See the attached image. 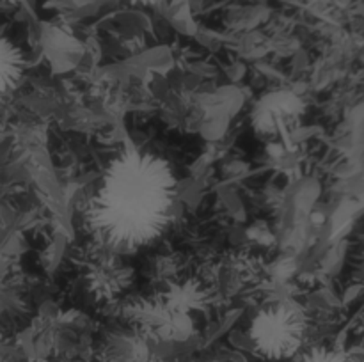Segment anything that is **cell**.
I'll list each match as a JSON object with an SVG mask.
<instances>
[{
  "label": "cell",
  "mask_w": 364,
  "mask_h": 362,
  "mask_svg": "<svg viewBox=\"0 0 364 362\" xmlns=\"http://www.w3.org/2000/svg\"><path fill=\"white\" fill-rule=\"evenodd\" d=\"M176 199L171 163L156 153L130 148L107 167L89 206V224L105 247L137 251L166 233Z\"/></svg>",
  "instance_id": "1"
},
{
  "label": "cell",
  "mask_w": 364,
  "mask_h": 362,
  "mask_svg": "<svg viewBox=\"0 0 364 362\" xmlns=\"http://www.w3.org/2000/svg\"><path fill=\"white\" fill-rule=\"evenodd\" d=\"M306 316L297 304L274 302L256 312L249 325V339L263 357L283 361L299 353L306 337Z\"/></svg>",
  "instance_id": "2"
},
{
  "label": "cell",
  "mask_w": 364,
  "mask_h": 362,
  "mask_svg": "<svg viewBox=\"0 0 364 362\" xmlns=\"http://www.w3.org/2000/svg\"><path fill=\"white\" fill-rule=\"evenodd\" d=\"M302 112V102L288 91L270 92L263 96L252 112L255 126L263 133L283 130L288 121L295 119Z\"/></svg>",
  "instance_id": "3"
},
{
  "label": "cell",
  "mask_w": 364,
  "mask_h": 362,
  "mask_svg": "<svg viewBox=\"0 0 364 362\" xmlns=\"http://www.w3.org/2000/svg\"><path fill=\"white\" fill-rule=\"evenodd\" d=\"M23 67L25 60L21 50L11 39L0 35V96L20 82Z\"/></svg>",
  "instance_id": "4"
},
{
  "label": "cell",
  "mask_w": 364,
  "mask_h": 362,
  "mask_svg": "<svg viewBox=\"0 0 364 362\" xmlns=\"http://www.w3.org/2000/svg\"><path fill=\"white\" fill-rule=\"evenodd\" d=\"M299 362H352L345 351L333 346H316L301 355Z\"/></svg>",
  "instance_id": "5"
},
{
  "label": "cell",
  "mask_w": 364,
  "mask_h": 362,
  "mask_svg": "<svg viewBox=\"0 0 364 362\" xmlns=\"http://www.w3.org/2000/svg\"><path fill=\"white\" fill-rule=\"evenodd\" d=\"M128 4H134V6H159V4L166 2V0H124Z\"/></svg>",
  "instance_id": "6"
},
{
  "label": "cell",
  "mask_w": 364,
  "mask_h": 362,
  "mask_svg": "<svg viewBox=\"0 0 364 362\" xmlns=\"http://www.w3.org/2000/svg\"><path fill=\"white\" fill-rule=\"evenodd\" d=\"M0 99H2V96H0Z\"/></svg>",
  "instance_id": "7"
}]
</instances>
